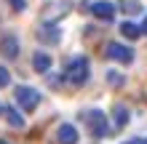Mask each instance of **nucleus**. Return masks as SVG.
<instances>
[{"label": "nucleus", "mask_w": 147, "mask_h": 144, "mask_svg": "<svg viewBox=\"0 0 147 144\" xmlns=\"http://www.w3.org/2000/svg\"><path fill=\"white\" fill-rule=\"evenodd\" d=\"M0 51H3L5 59H16L19 56V40H16L13 35H5L3 43H0Z\"/></svg>", "instance_id": "8"}, {"label": "nucleus", "mask_w": 147, "mask_h": 144, "mask_svg": "<svg viewBox=\"0 0 147 144\" xmlns=\"http://www.w3.org/2000/svg\"><path fill=\"white\" fill-rule=\"evenodd\" d=\"M86 125H88V131H91L96 139L107 136V131H110V125H107V115L102 112V109H91V112H86Z\"/></svg>", "instance_id": "2"}, {"label": "nucleus", "mask_w": 147, "mask_h": 144, "mask_svg": "<svg viewBox=\"0 0 147 144\" xmlns=\"http://www.w3.org/2000/svg\"><path fill=\"white\" fill-rule=\"evenodd\" d=\"M120 32H123V38L136 40V38L142 35V27H136V24H131V21H123V24H120Z\"/></svg>", "instance_id": "12"}, {"label": "nucleus", "mask_w": 147, "mask_h": 144, "mask_svg": "<svg viewBox=\"0 0 147 144\" xmlns=\"http://www.w3.org/2000/svg\"><path fill=\"white\" fill-rule=\"evenodd\" d=\"M91 13L102 21H112L115 19V5L110 0H96V3H91Z\"/></svg>", "instance_id": "6"}, {"label": "nucleus", "mask_w": 147, "mask_h": 144, "mask_svg": "<svg viewBox=\"0 0 147 144\" xmlns=\"http://www.w3.org/2000/svg\"><path fill=\"white\" fill-rule=\"evenodd\" d=\"M0 144H11V141H5V139H0Z\"/></svg>", "instance_id": "19"}, {"label": "nucleus", "mask_w": 147, "mask_h": 144, "mask_svg": "<svg viewBox=\"0 0 147 144\" xmlns=\"http://www.w3.org/2000/svg\"><path fill=\"white\" fill-rule=\"evenodd\" d=\"M107 56L112 59V62H120V64H131L134 62V51L123 46V43H107Z\"/></svg>", "instance_id": "4"}, {"label": "nucleus", "mask_w": 147, "mask_h": 144, "mask_svg": "<svg viewBox=\"0 0 147 144\" xmlns=\"http://www.w3.org/2000/svg\"><path fill=\"white\" fill-rule=\"evenodd\" d=\"M8 5H11L13 11H19V13L24 11V8H27V3H24V0H8Z\"/></svg>", "instance_id": "15"}, {"label": "nucleus", "mask_w": 147, "mask_h": 144, "mask_svg": "<svg viewBox=\"0 0 147 144\" xmlns=\"http://www.w3.org/2000/svg\"><path fill=\"white\" fill-rule=\"evenodd\" d=\"M38 40L46 46H56L62 40V29L56 24H43V27H38Z\"/></svg>", "instance_id": "5"}, {"label": "nucleus", "mask_w": 147, "mask_h": 144, "mask_svg": "<svg viewBox=\"0 0 147 144\" xmlns=\"http://www.w3.org/2000/svg\"><path fill=\"white\" fill-rule=\"evenodd\" d=\"M56 139H59V144H78V128L72 123H62L56 131Z\"/></svg>", "instance_id": "7"}, {"label": "nucleus", "mask_w": 147, "mask_h": 144, "mask_svg": "<svg viewBox=\"0 0 147 144\" xmlns=\"http://www.w3.org/2000/svg\"><path fill=\"white\" fill-rule=\"evenodd\" d=\"M16 101H19V107H22V109L32 112V109L40 104V91L30 88V86H19V88H16Z\"/></svg>", "instance_id": "3"}, {"label": "nucleus", "mask_w": 147, "mask_h": 144, "mask_svg": "<svg viewBox=\"0 0 147 144\" xmlns=\"http://www.w3.org/2000/svg\"><path fill=\"white\" fill-rule=\"evenodd\" d=\"M134 144H147V139H134Z\"/></svg>", "instance_id": "17"}, {"label": "nucleus", "mask_w": 147, "mask_h": 144, "mask_svg": "<svg viewBox=\"0 0 147 144\" xmlns=\"http://www.w3.org/2000/svg\"><path fill=\"white\" fill-rule=\"evenodd\" d=\"M32 67H35V72H48L51 70V54H43V51H38L35 56H32Z\"/></svg>", "instance_id": "10"}, {"label": "nucleus", "mask_w": 147, "mask_h": 144, "mask_svg": "<svg viewBox=\"0 0 147 144\" xmlns=\"http://www.w3.org/2000/svg\"><path fill=\"white\" fill-rule=\"evenodd\" d=\"M3 117H5V123L11 125V128H24V117L19 115V109H13V107H3Z\"/></svg>", "instance_id": "9"}, {"label": "nucleus", "mask_w": 147, "mask_h": 144, "mask_svg": "<svg viewBox=\"0 0 147 144\" xmlns=\"http://www.w3.org/2000/svg\"><path fill=\"white\" fill-rule=\"evenodd\" d=\"M112 117H115V125H118V128H123V125L128 123V109L123 104H115V107H112Z\"/></svg>", "instance_id": "11"}, {"label": "nucleus", "mask_w": 147, "mask_h": 144, "mask_svg": "<svg viewBox=\"0 0 147 144\" xmlns=\"http://www.w3.org/2000/svg\"><path fill=\"white\" fill-rule=\"evenodd\" d=\"M88 75H91V64H88L86 56H75L72 62L67 64V70H64V78H67V83H72V86H83V83L88 80Z\"/></svg>", "instance_id": "1"}, {"label": "nucleus", "mask_w": 147, "mask_h": 144, "mask_svg": "<svg viewBox=\"0 0 147 144\" xmlns=\"http://www.w3.org/2000/svg\"><path fill=\"white\" fill-rule=\"evenodd\" d=\"M123 8H128V13H136L139 11V3L136 0H123Z\"/></svg>", "instance_id": "16"}, {"label": "nucleus", "mask_w": 147, "mask_h": 144, "mask_svg": "<svg viewBox=\"0 0 147 144\" xmlns=\"http://www.w3.org/2000/svg\"><path fill=\"white\" fill-rule=\"evenodd\" d=\"M128 144H134V141H128Z\"/></svg>", "instance_id": "20"}, {"label": "nucleus", "mask_w": 147, "mask_h": 144, "mask_svg": "<svg viewBox=\"0 0 147 144\" xmlns=\"http://www.w3.org/2000/svg\"><path fill=\"white\" fill-rule=\"evenodd\" d=\"M8 83H11V72H8L5 67H0V88H5Z\"/></svg>", "instance_id": "14"}, {"label": "nucleus", "mask_w": 147, "mask_h": 144, "mask_svg": "<svg viewBox=\"0 0 147 144\" xmlns=\"http://www.w3.org/2000/svg\"><path fill=\"white\" fill-rule=\"evenodd\" d=\"M142 32H147V19H144V21H142Z\"/></svg>", "instance_id": "18"}, {"label": "nucleus", "mask_w": 147, "mask_h": 144, "mask_svg": "<svg viewBox=\"0 0 147 144\" xmlns=\"http://www.w3.org/2000/svg\"><path fill=\"white\" fill-rule=\"evenodd\" d=\"M107 83H110V86H115V88H120V86H123V83H126V78H123V75H120V72L110 70V72H107Z\"/></svg>", "instance_id": "13"}]
</instances>
